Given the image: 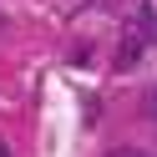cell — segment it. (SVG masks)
I'll return each mask as SVG.
<instances>
[{"label": "cell", "instance_id": "obj_2", "mask_svg": "<svg viewBox=\"0 0 157 157\" xmlns=\"http://www.w3.org/2000/svg\"><path fill=\"white\" fill-rule=\"evenodd\" d=\"M152 106H157V96H152Z\"/></svg>", "mask_w": 157, "mask_h": 157}, {"label": "cell", "instance_id": "obj_1", "mask_svg": "<svg viewBox=\"0 0 157 157\" xmlns=\"http://www.w3.org/2000/svg\"><path fill=\"white\" fill-rule=\"evenodd\" d=\"M0 157H10V147H5V142H0Z\"/></svg>", "mask_w": 157, "mask_h": 157}]
</instances>
